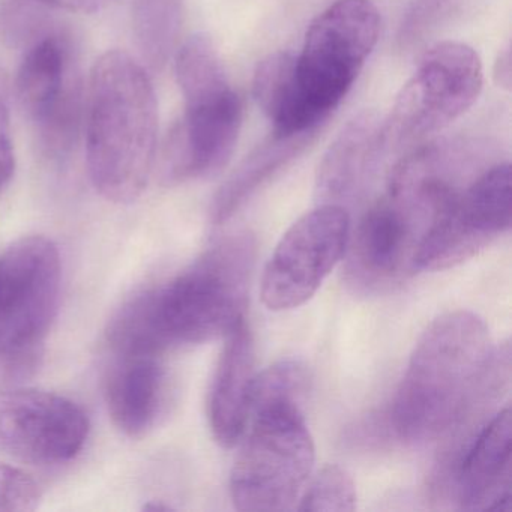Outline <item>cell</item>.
<instances>
[{
    "mask_svg": "<svg viewBox=\"0 0 512 512\" xmlns=\"http://www.w3.org/2000/svg\"><path fill=\"white\" fill-rule=\"evenodd\" d=\"M254 257V236L236 233L172 280L137 293L110 320V349L161 356L172 347L227 337L245 320Z\"/></svg>",
    "mask_w": 512,
    "mask_h": 512,
    "instance_id": "cell-1",
    "label": "cell"
},
{
    "mask_svg": "<svg viewBox=\"0 0 512 512\" xmlns=\"http://www.w3.org/2000/svg\"><path fill=\"white\" fill-rule=\"evenodd\" d=\"M509 368V344L494 349L481 317L464 310L442 314L410 355L389 412L392 430L407 443L443 436L508 383Z\"/></svg>",
    "mask_w": 512,
    "mask_h": 512,
    "instance_id": "cell-2",
    "label": "cell"
},
{
    "mask_svg": "<svg viewBox=\"0 0 512 512\" xmlns=\"http://www.w3.org/2000/svg\"><path fill=\"white\" fill-rule=\"evenodd\" d=\"M86 161L95 190L113 203L139 199L157 157L158 104L143 65L128 53H104L85 100Z\"/></svg>",
    "mask_w": 512,
    "mask_h": 512,
    "instance_id": "cell-3",
    "label": "cell"
},
{
    "mask_svg": "<svg viewBox=\"0 0 512 512\" xmlns=\"http://www.w3.org/2000/svg\"><path fill=\"white\" fill-rule=\"evenodd\" d=\"M247 437L230 472L233 506L244 512L295 508L316 461L301 403L272 401L251 412Z\"/></svg>",
    "mask_w": 512,
    "mask_h": 512,
    "instance_id": "cell-4",
    "label": "cell"
},
{
    "mask_svg": "<svg viewBox=\"0 0 512 512\" xmlns=\"http://www.w3.org/2000/svg\"><path fill=\"white\" fill-rule=\"evenodd\" d=\"M61 256L44 236L14 242L0 257V379L38 365L61 299Z\"/></svg>",
    "mask_w": 512,
    "mask_h": 512,
    "instance_id": "cell-5",
    "label": "cell"
},
{
    "mask_svg": "<svg viewBox=\"0 0 512 512\" xmlns=\"http://www.w3.org/2000/svg\"><path fill=\"white\" fill-rule=\"evenodd\" d=\"M484 83L478 53L458 41L431 47L383 121V142L404 146L439 133L478 100Z\"/></svg>",
    "mask_w": 512,
    "mask_h": 512,
    "instance_id": "cell-6",
    "label": "cell"
},
{
    "mask_svg": "<svg viewBox=\"0 0 512 512\" xmlns=\"http://www.w3.org/2000/svg\"><path fill=\"white\" fill-rule=\"evenodd\" d=\"M380 14L370 0H337L308 26L296 56L299 85L328 119L346 98L379 41Z\"/></svg>",
    "mask_w": 512,
    "mask_h": 512,
    "instance_id": "cell-7",
    "label": "cell"
},
{
    "mask_svg": "<svg viewBox=\"0 0 512 512\" xmlns=\"http://www.w3.org/2000/svg\"><path fill=\"white\" fill-rule=\"evenodd\" d=\"M71 50L64 35H41L23 56L16 79V98L38 148L56 163L71 157L85 124V85Z\"/></svg>",
    "mask_w": 512,
    "mask_h": 512,
    "instance_id": "cell-8",
    "label": "cell"
},
{
    "mask_svg": "<svg viewBox=\"0 0 512 512\" xmlns=\"http://www.w3.org/2000/svg\"><path fill=\"white\" fill-rule=\"evenodd\" d=\"M511 224V166L497 164L433 209L413 254V269L454 268L509 232Z\"/></svg>",
    "mask_w": 512,
    "mask_h": 512,
    "instance_id": "cell-9",
    "label": "cell"
},
{
    "mask_svg": "<svg viewBox=\"0 0 512 512\" xmlns=\"http://www.w3.org/2000/svg\"><path fill=\"white\" fill-rule=\"evenodd\" d=\"M350 241V217L343 206L320 205L302 215L278 242L263 271L262 301L287 311L310 301Z\"/></svg>",
    "mask_w": 512,
    "mask_h": 512,
    "instance_id": "cell-10",
    "label": "cell"
},
{
    "mask_svg": "<svg viewBox=\"0 0 512 512\" xmlns=\"http://www.w3.org/2000/svg\"><path fill=\"white\" fill-rule=\"evenodd\" d=\"M89 436L85 410L40 389L0 392V451L37 466H59L82 452Z\"/></svg>",
    "mask_w": 512,
    "mask_h": 512,
    "instance_id": "cell-11",
    "label": "cell"
},
{
    "mask_svg": "<svg viewBox=\"0 0 512 512\" xmlns=\"http://www.w3.org/2000/svg\"><path fill=\"white\" fill-rule=\"evenodd\" d=\"M185 101V113L167 134L160 157L161 179L181 184L220 172L235 151L242 104L232 88Z\"/></svg>",
    "mask_w": 512,
    "mask_h": 512,
    "instance_id": "cell-12",
    "label": "cell"
},
{
    "mask_svg": "<svg viewBox=\"0 0 512 512\" xmlns=\"http://www.w3.org/2000/svg\"><path fill=\"white\" fill-rule=\"evenodd\" d=\"M427 215L398 197L386 196L371 206L356 227L347 262V278L353 286L379 289L413 268V254L422 233L416 221Z\"/></svg>",
    "mask_w": 512,
    "mask_h": 512,
    "instance_id": "cell-13",
    "label": "cell"
},
{
    "mask_svg": "<svg viewBox=\"0 0 512 512\" xmlns=\"http://www.w3.org/2000/svg\"><path fill=\"white\" fill-rule=\"evenodd\" d=\"M446 470L452 493L464 511H511V407L499 410L473 431Z\"/></svg>",
    "mask_w": 512,
    "mask_h": 512,
    "instance_id": "cell-14",
    "label": "cell"
},
{
    "mask_svg": "<svg viewBox=\"0 0 512 512\" xmlns=\"http://www.w3.org/2000/svg\"><path fill=\"white\" fill-rule=\"evenodd\" d=\"M218 359L208 398V418L214 439L223 448H233L250 421L254 377V341L242 320L226 337Z\"/></svg>",
    "mask_w": 512,
    "mask_h": 512,
    "instance_id": "cell-15",
    "label": "cell"
},
{
    "mask_svg": "<svg viewBox=\"0 0 512 512\" xmlns=\"http://www.w3.org/2000/svg\"><path fill=\"white\" fill-rule=\"evenodd\" d=\"M169 400V376L161 356H116L106 380V404L113 424L142 437L160 421Z\"/></svg>",
    "mask_w": 512,
    "mask_h": 512,
    "instance_id": "cell-16",
    "label": "cell"
},
{
    "mask_svg": "<svg viewBox=\"0 0 512 512\" xmlns=\"http://www.w3.org/2000/svg\"><path fill=\"white\" fill-rule=\"evenodd\" d=\"M385 146L383 124L364 112L347 122L319 164L316 196L322 205H341L358 193Z\"/></svg>",
    "mask_w": 512,
    "mask_h": 512,
    "instance_id": "cell-17",
    "label": "cell"
},
{
    "mask_svg": "<svg viewBox=\"0 0 512 512\" xmlns=\"http://www.w3.org/2000/svg\"><path fill=\"white\" fill-rule=\"evenodd\" d=\"M253 95L271 122L275 136L317 133L326 121L305 98L296 73V56L292 53H271L257 65Z\"/></svg>",
    "mask_w": 512,
    "mask_h": 512,
    "instance_id": "cell-18",
    "label": "cell"
},
{
    "mask_svg": "<svg viewBox=\"0 0 512 512\" xmlns=\"http://www.w3.org/2000/svg\"><path fill=\"white\" fill-rule=\"evenodd\" d=\"M316 134L292 137L272 134L271 139L257 146L215 194L211 205L212 224L221 226L229 221L272 176L298 158L313 143Z\"/></svg>",
    "mask_w": 512,
    "mask_h": 512,
    "instance_id": "cell-19",
    "label": "cell"
},
{
    "mask_svg": "<svg viewBox=\"0 0 512 512\" xmlns=\"http://www.w3.org/2000/svg\"><path fill=\"white\" fill-rule=\"evenodd\" d=\"M184 0H133L131 25L137 50L152 70H161L178 43Z\"/></svg>",
    "mask_w": 512,
    "mask_h": 512,
    "instance_id": "cell-20",
    "label": "cell"
},
{
    "mask_svg": "<svg viewBox=\"0 0 512 512\" xmlns=\"http://www.w3.org/2000/svg\"><path fill=\"white\" fill-rule=\"evenodd\" d=\"M358 503V493L352 476L337 464L323 467L308 488L302 491L299 511L352 512Z\"/></svg>",
    "mask_w": 512,
    "mask_h": 512,
    "instance_id": "cell-21",
    "label": "cell"
},
{
    "mask_svg": "<svg viewBox=\"0 0 512 512\" xmlns=\"http://www.w3.org/2000/svg\"><path fill=\"white\" fill-rule=\"evenodd\" d=\"M308 388L307 368L298 361H280L254 377L250 415L256 407L272 401L301 403Z\"/></svg>",
    "mask_w": 512,
    "mask_h": 512,
    "instance_id": "cell-22",
    "label": "cell"
},
{
    "mask_svg": "<svg viewBox=\"0 0 512 512\" xmlns=\"http://www.w3.org/2000/svg\"><path fill=\"white\" fill-rule=\"evenodd\" d=\"M40 500V487L28 473L0 464V512L35 511Z\"/></svg>",
    "mask_w": 512,
    "mask_h": 512,
    "instance_id": "cell-23",
    "label": "cell"
},
{
    "mask_svg": "<svg viewBox=\"0 0 512 512\" xmlns=\"http://www.w3.org/2000/svg\"><path fill=\"white\" fill-rule=\"evenodd\" d=\"M10 79L0 67V191L10 184L16 170L13 140H11Z\"/></svg>",
    "mask_w": 512,
    "mask_h": 512,
    "instance_id": "cell-24",
    "label": "cell"
},
{
    "mask_svg": "<svg viewBox=\"0 0 512 512\" xmlns=\"http://www.w3.org/2000/svg\"><path fill=\"white\" fill-rule=\"evenodd\" d=\"M41 7L56 8L70 13L92 14L104 10L116 0H32Z\"/></svg>",
    "mask_w": 512,
    "mask_h": 512,
    "instance_id": "cell-25",
    "label": "cell"
},
{
    "mask_svg": "<svg viewBox=\"0 0 512 512\" xmlns=\"http://www.w3.org/2000/svg\"><path fill=\"white\" fill-rule=\"evenodd\" d=\"M493 79L497 88L503 91H511L512 85V59L511 50L505 49L497 56L494 62Z\"/></svg>",
    "mask_w": 512,
    "mask_h": 512,
    "instance_id": "cell-26",
    "label": "cell"
}]
</instances>
